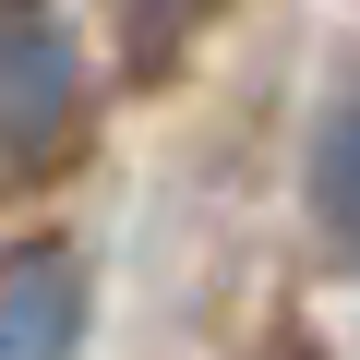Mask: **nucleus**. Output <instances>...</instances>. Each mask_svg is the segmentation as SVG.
Here are the masks:
<instances>
[{
	"label": "nucleus",
	"mask_w": 360,
	"mask_h": 360,
	"mask_svg": "<svg viewBox=\"0 0 360 360\" xmlns=\"http://www.w3.org/2000/svg\"><path fill=\"white\" fill-rule=\"evenodd\" d=\"M84 132V49L60 0H0V180H49Z\"/></svg>",
	"instance_id": "nucleus-1"
},
{
	"label": "nucleus",
	"mask_w": 360,
	"mask_h": 360,
	"mask_svg": "<svg viewBox=\"0 0 360 360\" xmlns=\"http://www.w3.org/2000/svg\"><path fill=\"white\" fill-rule=\"evenodd\" d=\"M84 252L72 240H25L0 252V360H84Z\"/></svg>",
	"instance_id": "nucleus-2"
},
{
	"label": "nucleus",
	"mask_w": 360,
	"mask_h": 360,
	"mask_svg": "<svg viewBox=\"0 0 360 360\" xmlns=\"http://www.w3.org/2000/svg\"><path fill=\"white\" fill-rule=\"evenodd\" d=\"M312 229L336 264H360V96H336V120L312 132Z\"/></svg>",
	"instance_id": "nucleus-3"
},
{
	"label": "nucleus",
	"mask_w": 360,
	"mask_h": 360,
	"mask_svg": "<svg viewBox=\"0 0 360 360\" xmlns=\"http://www.w3.org/2000/svg\"><path fill=\"white\" fill-rule=\"evenodd\" d=\"M193 25H205V0H120V37H132L144 72H168L180 49H193Z\"/></svg>",
	"instance_id": "nucleus-4"
},
{
	"label": "nucleus",
	"mask_w": 360,
	"mask_h": 360,
	"mask_svg": "<svg viewBox=\"0 0 360 360\" xmlns=\"http://www.w3.org/2000/svg\"><path fill=\"white\" fill-rule=\"evenodd\" d=\"M252 360H312V348H300V336H264V348H252Z\"/></svg>",
	"instance_id": "nucleus-5"
}]
</instances>
